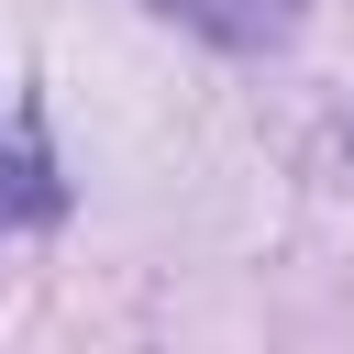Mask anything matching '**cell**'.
Masks as SVG:
<instances>
[{
	"instance_id": "6da1fadb",
	"label": "cell",
	"mask_w": 354,
	"mask_h": 354,
	"mask_svg": "<svg viewBox=\"0 0 354 354\" xmlns=\"http://www.w3.org/2000/svg\"><path fill=\"white\" fill-rule=\"evenodd\" d=\"M166 11H188V22H210L221 44H277V33L299 22V0H166Z\"/></svg>"
},
{
	"instance_id": "7a4b0ae2",
	"label": "cell",
	"mask_w": 354,
	"mask_h": 354,
	"mask_svg": "<svg viewBox=\"0 0 354 354\" xmlns=\"http://www.w3.org/2000/svg\"><path fill=\"white\" fill-rule=\"evenodd\" d=\"M0 210H11V221L55 210V177H44V155H33V144H11V155H0Z\"/></svg>"
}]
</instances>
